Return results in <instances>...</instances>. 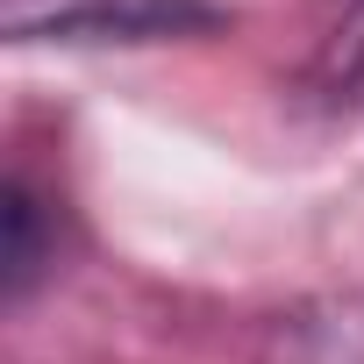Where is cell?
<instances>
[{"label":"cell","instance_id":"obj_1","mask_svg":"<svg viewBox=\"0 0 364 364\" xmlns=\"http://www.w3.org/2000/svg\"><path fill=\"white\" fill-rule=\"evenodd\" d=\"M15 43H150L215 29V0H0Z\"/></svg>","mask_w":364,"mask_h":364},{"label":"cell","instance_id":"obj_2","mask_svg":"<svg viewBox=\"0 0 364 364\" xmlns=\"http://www.w3.org/2000/svg\"><path fill=\"white\" fill-rule=\"evenodd\" d=\"M50 264H58V208L29 171H15L0 193V300L22 307Z\"/></svg>","mask_w":364,"mask_h":364},{"label":"cell","instance_id":"obj_3","mask_svg":"<svg viewBox=\"0 0 364 364\" xmlns=\"http://www.w3.org/2000/svg\"><path fill=\"white\" fill-rule=\"evenodd\" d=\"M364 79V0H336V22L321 29V50H314V86L350 100Z\"/></svg>","mask_w":364,"mask_h":364}]
</instances>
